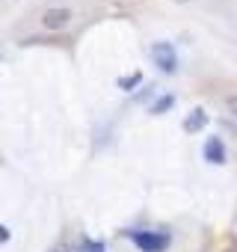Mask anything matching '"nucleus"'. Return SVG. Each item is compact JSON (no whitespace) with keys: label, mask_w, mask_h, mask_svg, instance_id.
I'll use <instances>...</instances> for the list:
<instances>
[{"label":"nucleus","mask_w":237,"mask_h":252,"mask_svg":"<svg viewBox=\"0 0 237 252\" xmlns=\"http://www.w3.org/2000/svg\"><path fill=\"white\" fill-rule=\"evenodd\" d=\"M71 18H74V12H71L68 6H54V9H45L42 27H48V30H62V27L71 24Z\"/></svg>","instance_id":"1"},{"label":"nucleus","mask_w":237,"mask_h":252,"mask_svg":"<svg viewBox=\"0 0 237 252\" xmlns=\"http://www.w3.org/2000/svg\"><path fill=\"white\" fill-rule=\"evenodd\" d=\"M131 240H134L137 246H143L146 252H160V249L169 243L166 234H148V231H131Z\"/></svg>","instance_id":"2"},{"label":"nucleus","mask_w":237,"mask_h":252,"mask_svg":"<svg viewBox=\"0 0 237 252\" xmlns=\"http://www.w3.org/2000/svg\"><path fill=\"white\" fill-rule=\"evenodd\" d=\"M151 57H154L157 68H163V71H175V65H178V60H175V51H172V45H166V42L154 45V48H151Z\"/></svg>","instance_id":"3"},{"label":"nucleus","mask_w":237,"mask_h":252,"mask_svg":"<svg viewBox=\"0 0 237 252\" xmlns=\"http://www.w3.org/2000/svg\"><path fill=\"white\" fill-rule=\"evenodd\" d=\"M205 160H210V163H225V146H222L219 137H213V140L205 143Z\"/></svg>","instance_id":"4"},{"label":"nucleus","mask_w":237,"mask_h":252,"mask_svg":"<svg viewBox=\"0 0 237 252\" xmlns=\"http://www.w3.org/2000/svg\"><path fill=\"white\" fill-rule=\"evenodd\" d=\"M205 122H207V116H205V110H193L187 119H184V131H199V128H205Z\"/></svg>","instance_id":"5"},{"label":"nucleus","mask_w":237,"mask_h":252,"mask_svg":"<svg viewBox=\"0 0 237 252\" xmlns=\"http://www.w3.org/2000/svg\"><path fill=\"white\" fill-rule=\"evenodd\" d=\"M172 107V95H166V98H160L154 107H151V113H163V110H169Z\"/></svg>","instance_id":"6"},{"label":"nucleus","mask_w":237,"mask_h":252,"mask_svg":"<svg viewBox=\"0 0 237 252\" xmlns=\"http://www.w3.org/2000/svg\"><path fill=\"white\" fill-rule=\"evenodd\" d=\"M0 240H9V231H6V225H0Z\"/></svg>","instance_id":"7"},{"label":"nucleus","mask_w":237,"mask_h":252,"mask_svg":"<svg viewBox=\"0 0 237 252\" xmlns=\"http://www.w3.org/2000/svg\"><path fill=\"white\" fill-rule=\"evenodd\" d=\"M89 252H104V246H101V243H98V246H95V249H89Z\"/></svg>","instance_id":"8"},{"label":"nucleus","mask_w":237,"mask_h":252,"mask_svg":"<svg viewBox=\"0 0 237 252\" xmlns=\"http://www.w3.org/2000/svg\"><path fill=\"white\" fill-rule=\"evenodd\" d=\"M178 3H184V0H178Z\"/></svg>","instance_id":"9"}]
</instances>
